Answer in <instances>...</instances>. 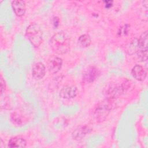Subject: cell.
I'll return each mask as SVG.
<instances>
[{
	"instance_id": "1",
	"label": "cell",
	"mask_w": 148,
	"mask_h": 148,
	"mask_svg": "<svg viewBox=\"0 0 148 148\" xmlns=\"http://www.w3.org/2000/svg\"><path fill=\"white\" fill-rule=\"evenodd\" d=\"M70 44L69 36L62 31L55 34L51 37L50 42L51 49L58 54L67 53L70 50Z\"/></svg>"
},
{
	"instance_id": "2",
	"label": "cell",
	"mask_w": 148,
	"mask_h": 148,
	"mask_svg": "<svg viewBox=\"0 0 148 148\" xmlns=\"http://www.w3.org/2000/svg\"><path fill=\"white\" fill-rule=\"evenodd\" d=\"M113 102V99L106 98L97 104L93 112V117L97 122H101L106 119L114 106Z\"/></svg>"
},
{
	"instance_id": "3",
	"label": "cell",
	"mask_w": 148,
	"mask_h": 148,
	"mask_svg": "<svg viewBox=\"0 0 148 148\" xmlns=\"http://www.w3.org/2000/svg\"><path fill=\"white\" fill-rule=\"evenodd\" d=\"M25 35L35 47H38L42 42L43 33L40 27L36 24H31L27 27Z\"/></svg>"
},
{
	"instance_id": "4",
	"label": "cell",
	"mask_w": 148,
	"mask_h": 148,
	"mask_svg": "<svg viewBox=\"0 0 148 148\" xmlns=\"http://www.w3.org/2000/svg\"><path fill=\"white\" fill-rule=\"evenodd\" d=\"M129 86H130V84L128 81L124 82L120 85L116 84H110L106 88L105 90L107 98L114 100L124 92L127 91Z\"/></svg>"
},
{
	"instance_id": "5",
	"label": "cell",
	"mask_w": 148,
	"mask_h": 148,
	"mask_svg": "<svg viewBox=\"0 0 148 148\" xmlns=\"http://www.w3.org/2000/svg\"><path fill=\"white\" fill-rule=\"evenodd\" d=\"M147 31H144L140 36L137 42L136 53L138 59L140 61H146L147 59Z\"/></svg>"
},
{
	"instance_id": "6",
	"label": "cell",
	"mask_w": 148,
	"mask_h": 148,
	"mask_svg": "<svg viewBox=\"0 0 148 148\" xmlns=\"http://www.w3.org/2000/svg\"><path fill=\"white\" fill-rule=\"evenodd\" d=\"M62 64V59L57 56H51L48 59L47 66L48 69L51 73H57L61 69Z\"/></svg>"
},
{
	"instance_id": "7",
	"label": "cell",
	"mask_w": 148,
	"mask_h": 148,
	"mask_svg": "<svg viewBox=\"0 0 148 148\" xmlns=\"http://www.w3.org/2000/svg\"><path fill=\"white\" fill-rule=\"evenodd\" d=\"M78 92L77 87L73 85H66L60 90V95L62 98L71 99L75 98Z\"/></svg>"
},
{
	"instance_id": "8",
	"label": "cell",
	"mask_w": 148,
	"mask_h": 148,
	"mask_svg": "<svg viewBox=\"0 0 148 148\" xmlns=\"http://www.w3.org/2000/svg\"><path fill=\"white\" fill-rule=\"evenodd\" d=\"M92 130V128L87 125H82L76 128L72 132V138L75 140H81L84 138L86 135L89 134Z\"/></svg>"
},
{
	"instance_id": "9",
	"label": "cell",
	"mask_w": 148,
	"mask_h": 148,
	"mask_svg": "<svg viewBox=\"0 0 148 148\" xmlns=\"http://www.w3.org/2000/svg\"><path fill=\"white\" fill-rule=\"evenodd\" d=\"M46 73V68L44 64L40 62H38L35 63L32 68V73L33 77L35 79H42Z\"/></svg>"
},
{
	"instance_id": "10",
	"label": "cell",
	"mask_w": 148,
	"mask_h": 148,
	"mask_svg": "<svg viewBox=\"0 0 148 148\" xmlns=\"http://www.w3.org/2000/svg\"><path fill=\"white\" fill-rule=\"evenodd\" d=\"M131 74L137 80L143 81L147 76V71L142 66L135 65L131 70Z\"/></svg>"
},
{
	"instance_id": "11",
	"label": "cell",
	"mask_w": 148,
	"mask_h": 148,
	"mask_svg": "<svg viewBox=\"0 0 148 148\" xmlns=\"http://www.w3.org/2000/svg\"><path fill=\"white\" fill-rule=\"evenodd\" d=\"M99 75V70L95 66L89 67L83 74V79L87 82L94 81Z\"/></svg>"
},
{
	"instance_id": "12",
	"label": "cell",
	"mask_w": 148,
	"mask_h": 148,
	"mask_svg": "<svg viewBox=\"0 0 148 148\" xmlns=\"http://www.w3.org/2000/svg\"><path fill=\"white\" fill-rule=\"evenodd\" d=\"M12 7L14 13L17 16H23L26 10L25 2L23 1H13L12 2Z\"/></svg>"
},
{
	"instance_id": "13",
	"label": "cell",
	"mask_w": 148,
	"mask_h": 148,
	"mask_svg": "<svg viewBox=\"0 0 148 148\" xmlns=\"http://www.w3.org/2000/svg\"><path fill=\"white\" fill-rule=\"evenodd\" d=\"M26 145L25 140L19 136L12 138L8 142V146L10 147H25Z\"/></svg>"
},
{
	"instance_id": "14",
	"label": "cell",
	"mask_w": 148,
	"mask_h": 148,
	"mask_svg": "<svg viewBox=\"0 0 148 148\" xmlns=\"http://www.w3.org/2000/svg\"><path fill=\"white\" fill-rule=\"evenodd\" d=\"M78 44L82 47H87L90 46L91 42V37L88 34H83L78 38Z\"/></svg>"
},
{
	"instance_id": "15",
	"label": "cell",
	"mask_w": 148,
	"mask_h": 148,
	"mask_svg": "<svg viewBox=\"0 0 148 148\" xmlns=\"http://www.w3.org/2000/svg\"><path fill=\"white\" fill-rule=\"evenodd\" d=\"M5 82L3 80V78L1 79V94L3 93V91H5Z\"/></svg>"
}]
</instances>
